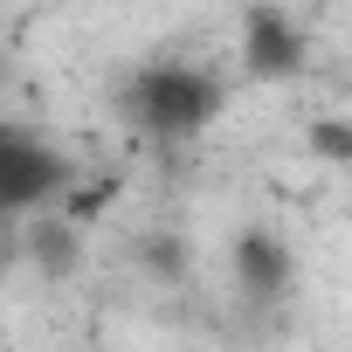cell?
<instances>
[{
	"label": "cell",
	"instance_id": "1",
	"mask_svg": "<svg viewBox=\"0 0 352 352\" xmlns=\"http://www.w3.org/2000/svg\"><path fill=\"white\" fill-rule=\"evenodd\" d=\"M118 111H124L145 138L180 145V138H201V131L228 111V83L208 76L201 63H145V69L124 76Z\"/></svg>",
	"mask_w": 352,
	"mask_h": 352
},
{
	"label": "cell",
	"instance_id": "2",
	"mask_svg": "<svg viewBox=\"0 0 352 352\" xmlns=\"http://www.w3.org/2000/svg\"><path fill=\"white\" fill-rule=\"evenodd\" d=\"M76 187L69 152H56L35 124H8L0 118V221H21L35 208H56Z\"/></svg>",
	"mask_w": 352,
	"mask_h": 352
},
{
	"label": "cell",
	"instance_id": "3",
	"mask_svg": "<svg viewBox=\"0 0 352 352\" xmlns=\"http://www.w3.org/2000/svg\"><path fill=\"white\" fill-rule=\"evenodd\" d=\"M304 69V35L283 8H249L242 14V76L249 83H290Z\"/></svg>",
	"mask_w": 352,
	"mask_h": 352
},
{
	"label": "cell",
	"instance_id": "4",
	"mask_svg": "<svg viewBox=\"0 0 352 352\" xmlns=\"http://www.w3.org/2000/svg\"><path fill=\"white\" fill-rule=\"evenodd\" d=\"M228 263H235V283H242V297H283L290 290V276H297V256H290V242L276 235V228H242L235 235V249H228Z\"/></svg>",
	"mask_w": 352,
	"mask_h": 352
},
{
	"label": "cell",
	"instance_id": "5",
	"mask_svg": "<svg viewBox=\"0 0 352 352\" xmlns=\"http://www.w3.org/2000/svg\"><path fill=\"white\" fill-rule=\"evenodd\" d=\"M28 228H21V256L49 276V283H63V276H76L83 270V221H69L63 208H35V214H21Z\"/></svg>",
	"mask_w": 352,
	"mask_h": 352
},
{
	"label": "cell",
	"instance_id": "6",
	"mask_svg": "<svg viewBox=\"0 0 352 352\" xmlns=\"http://www.w3.org/2000/svg\"><path fill=\"white\" fill-rule=\"evenodd\" d=\"M311 152L331 159V166H345V159H352V124H345V118H318V124H311Z\"/></svg>",
	"mask_w": 352,
	"mask_h": 352
},
{
	"label": "cell",
	"instance_id": "7",
	"mask_svg": "<svg viewBox=\"0 0 352 352\" xmlns=\"http://www.w3.org/2000/svg\"><path fill=\"white\" fill-rule=\"evenodd\" d=\"M145 263H152L159 276H180V249H173V235H152V249H145Z\"/></svg>",
	"mask_w": 352,
	"mask_h": 352
}]
</instances>
